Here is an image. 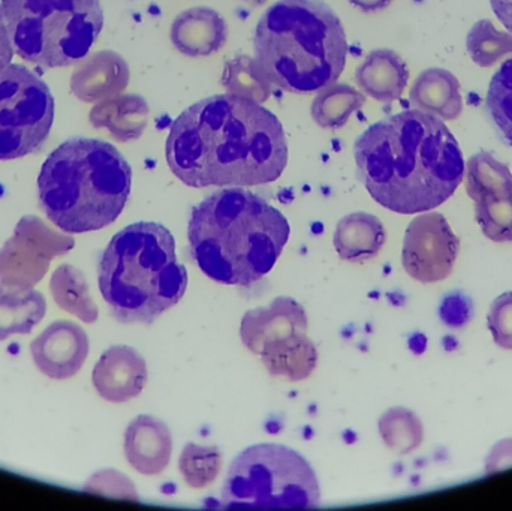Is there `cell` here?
I'll list each match as a JSON object with an SVG mask.
<instances>
[{
    "mask_svg": "<svg viewBox=\"0 0 512 511\" xmlns=\"http://www.w3.org/2000/svg\"><path fill=\"white\" fill-rule=\"evenodd\" d=\"M179 470L183 479L191 488H207L221 474V452L215 446L188 444L180 455Z\"/></svg>",
    "mask_w": 512,
    "mask_h": 511,
    "instance_id": "29",
    "label": "cell"
},
{
    "mask_svg": "<svg viewBox=\"0 0 512 511\" xmlns=\"http://www.w3.org/2000/svg\"><path fill=\"white\" fill-rule=\"evenodd\" d=\"M486 105L502 140L512 147V57L493 75Z\"/></svg>",
    "mask_w": 512,
    "mask_h": 511,
    "instance_id": "28",
    "label": "cell"
},
{
    "mask_svg": "<svg viewBox=\"0 0 512 511\" xmlns=\"http://www.w3.org/2000/svg\"><path fill=\"white\" fill-rule=\"evenodd\" d=\"M496 17L512 33V0H490Z\"/></svg>",
    "mask_w": 512,
    "mask_h": 511,
    "instance_id": "35",
    "label": "cell"
},
{
    "mask_svg": "<svg viewBox=\"0 0 512 511\" xmlns=\"http://www.w3.org/2000/svg\"><path fill=\"white\" fill-rule=\"evenodd\" d=\"M54 122L50 87L26 66L0 71V161L41 152Z\"/></svg>",
    "mask_w": 512,
    "mask_h": 511,
    "instance_id": "9",
    "label": "cell"
},
{
    "mask_svg": "<svg viewBox=\"0 0 512 511\" xmlns=\"http://www.w3.org/2000/svg\"><path fill=\"white\" fill-rule=\"evenodd\" d=\"M15 53L42 68H65L87 56L104 26L99 0H2Z\"/></svg>",
    "mask_w": 512,
    "mask_h": 511,
    "instance_id": "7",
    "label": "cell"
},
{
    "mask_svg": "<svg viewBox=\"0 0 512 511\" xmlns=\"http://www.w3.org/2000/svg\"><path fill=\"white\" fill-rule=\"evenodd\" d=\"M168 167L191 188L267 185L288 164L282 123L259 102L236 93L203 99L170 126Z\"/></svg>",
    "mask_w": 512,
    "mask_h": 511,
    "instance_id": "1",
    "label": "cell"
},
{
    "mask_svg": "<svg viewBox=\"0 0 512 511\" xmlns=\"http://www.w3.org/2000/svg\"><path fill=\"white\" fill-rule=\"evenodd\" d=\"M459 251V237L445 216L423 213L406 230L403 267L411 278L423 284L444 281L453 272Z\"/></svg>",
    "mask_w": 512,
    "mask_h": 511,
    "instance_id": "12",
    "label": "cell"
},
{
    "mask_svg": "<svg viewBox=\"0 0 512 511\" xmlns=\"http://www.w3.org/2000/svg\"><path fill=\"white\" fill-rule=\"evenodd\" d=\"M36 368L51 380L74 377L89 356V338L78 324L56 321L30 344Z\"/></svg>",
    "mask_w": 512,
    "mask_h": 511,
    "instance_id": "13",
    "label": "cell"
},
{
    "mask_svg": "<svg viewBox=\"0 0 512 511\" xmlns=\"http://www.w3.org/2000/svg\"><path fill=\"white\" fill-rule=\"evenodd\" d=\"M255 60L273 86L319 92L339 80L348 41L336 12L322 0H279L256 24Z\"/></svg>",
    "mask_w": 512,
    "mask_h": 511,
    "instance_id": "4",
    "label": "cell"
},
{
    "mask_svg": "<svg viewBox=\"0 0 512 511\" xmlns=\"http://www.w3.org/2000/svg\"><path fill=\"white\" fill-rule=\"evenodd\" d=\"M243 2L249 3L251 6H261L264 5L267 0H243Z\"/></svg>",
    "mask_w": 512,
    "mask_h": 511,
    "instance_id": "37",
    "label": "cell"
},
{
    "mask_svg": "<svg viewBox=\"0 0 512 511\" xmlns=\"http://www.w3.org/2000/svg\"><path fill=\"white\" fill-rule=\"evenodd\" d=\"M487 326L498 347L512 350V291L502 294L492 303Z\"/></svg>",
    "mask_w": 512,
    "mask_h": 511,
    "instance_id": "30",
    "label": "cell"
},
{
    "mask_svg": "<svg viewBox=\"0 0 512 511\" xmlns=\"http://www.w3.org/2000/svg\"><path fill=\"white\" fill-rule=\"evenodd\" d=\"M366 104V96L349 84H331L313 99L312 117L321 128L339 129Z\"/></svg>",
    "mask_w": 512,
    "mask_h": 511,
    "instance_id": "24",
    "label": "cell"
},
{
    "mask_svg": "<svg viewBox=\"0 0 512 511\" xmlns=\"http://www.w3.org/2000/svg\"><path fill=\"white\" fill-rule=\"evenodd\" d=\"M173 437L170 429L153 416H138L125 434V456L143 476H158L170 464Z\"/></svg>",
    "mask_w": 512,
    "mask_h": 511,
    "instance_id": "16",
    "label": "cell"
},
{
    "mask_svg": "<svg viewBox=\"0 0 512 511\" xmlns=\"http://www.w3.org/2000/svg\"><path fill=\"white\" fill-rule=\"evenodd\" d=\"M379 434L388 449L397 455H408L423 443V423L411 410L391 408L379 420Z\"/></svg>",
    "mask_w": 512,
    "mask_h": 511,
    "instance_id": "25",
    "label": "cell"
},
{
    "mask_svg": "<svg viewBox=\"0 0 512 511\" xmlns=\"http://www.w3.org/2000/svg\"><path fill=\"white\" fill-rule=\"evenodd\" d=\"M387 233L384 225L370 213L355 212L340 219L334 233V248L342 260L364 263L381 252Z\"/></svg>",
    "mask_w": 512,
    "mask_h": 511,
    "instance_id": "21",
    "label": "cell"
},
{
    "mask_svg": "<svg viewBox=\"0 0 512 511\" xmlns=\"http://www.w3.org/2000/svg\"><path fill=\"white\" fill-rule=\"evenodd\" d=\"M99 290L122 324H152L188 288L176 242L164 225L138 222L116 234L99 258Z\"/></svg>",
    "mask_w": 512,
    "mask_h": 511,
    "instance_id": "6",
    "label": "cell"
},
{
    "mask_svg": "<svg viewBox=\"0 0 512 511\" xmlns=\"http://www.w3.org/2000/svg\"><path fill=\"white\" fill-rule=\"evenodd\" d=\"M171 42L189 57L218 53L228 39V24L215 9L198 6L177 15L171 26Z\"/></svg>",
    "mask_w": 512,
    "mask_h": 511,
    "instance_id": "17",
    "label": "cell"
},
{
    "mask_svg": "<svg viewBox=\"0 0 512 511\" xmlns=\"http://www.w3.org/2000/svg\"><path fill=\"white\" fill-rule=\"evenodd\" d=\"M393 0H349L351 5L357 6L364 14H373V12L382 11L388 8Z\"/></svg>",
    "mask_w": 512,
    "mask_h": 511,
    "instance_id": "36",
    "label": "cell"
},
{
    "mask_svg": "<svg viewBox=\"0 0 512 511\" xmlns=\"http://www.w3.org/2000/svg\"><path fill=\"white\" fill-rule=\"evenodd\" d=\"M307 315L303 306L291 297H277L270 306L246 312L240 327L243 344L259 356L262 347L274 339L295 332H307Z\"/></svg>",
    "mask_w": 512,
    "mask_h": 511,
    "instance_id": "15",
    "label": "cell"
},
{
    "mask_svg": "<svg viewBox=\"0 0 512 511\" xmlns=\"http://www.w3.org/2000/svg\"><path fill=\"white\" fill-rule=\"evenodd\" d=\"M222 86L230 93L265 102L270 96V81L259 69L256 60L248 56H239L225 66L221 80Z\"/></svg>",
    "mask_w": 512,
    "mask_h": 511,
    "instance_id": "26",
    "label": "cell"
},
{
    "mask_svg": "<svg viewBox=\"0 0 512 511\" xmlns=\"http://www.w3.org/2000/svg\"><path fill=\"white\" fill-rule=\"evenodd\" d=\"M466 48L478 66L489 68L512 53V33L501 32L490 20H481L469 32Z\"/></svg>",
    "mask_w": 512,
    "mask_h": 511,
    "instance_id": "27",
    "label": "cell"
},
{
    "mask_svg": "<svg viewBox=\"0 0 512 511\" xmlns=\"http://www.w3.org/2000/svg\"><path fill=\"white\" fill-rule=\"evenodd\" d=\"M355 81L370 98L390 104L402 98L408 86V65L396 51L379 48L370 51L358 66Z\"/></svg>",
    "mask_w": 512,
    "mask_h": 511,
    "instance_id": "18",
    "label": "cell"
},
{
    "mask_svg": "<svg viewBox=\"0 0 512 511\" xmlns=\"http://www.w3.org/2000/svg\"><path fill=\"white\" fill-rule=\"evenodd\" d=\"M472 302L469 297L463 294H450L445 297L441 305L442 321L450 327H463L471 321L472 318Z\"/></svg>",
    "mask_w": 512,
    "mask_h": 511,
    "instance_id": "32",
    "label": "cell"
},
{
    "mask_svg": "<svg viewBox=\"0 0 512 511\" xmlns=\"http://www.w3.org/2000/svg\"><path fill=\"white\" fill-rule=\"evenodd\" d=\"M417 110L435 114L444 120H454L462 114L463 99L460 83L447 69L430 68L421 72L409 93Z\"/></svg>",
    "mask_w": 512,
    "mask_h": 511,
    "instance_id": "20",
    "label": "cell"
},
{
    "mask_svg": "<svg viewBox=\"0 0 512 511\" xmlns=\"http://www.w3.org/2000/svg\"><path fill=\"white\" fill-rule=\"evenodd\" d=\"M50 290L54 302L69 314L80 318L84 323L92 324L98 320L99 311L90 296L89 284L80 270L63 264L57 267L51 276Z\"/></svg>",
    "mask_w": 512,
    "mask_h": 511,
    "instance_id": "23",
    "label": "cell"
},
{
    "mask_svg": "<svg viewBox=\"0 0 512 511\" xmlns=\"http://www.w3.org/2000/svg\"><path fill=\"white\" fill-rule=\"evenodd\" d=\"M14 53L11 36H9L8 26H6L5 15H3L2 5H0V71L5 69L6 66L11 65Z\"/></svg>",
    "mask_w": 512,
    "mask_h": 511,
    "instance_id": "34",
    "label": "cell"
},
{
    "mask_svg": "<svg viewBox=\"0 0 512 511\" xmlns=\"http://www.w3.org/2000/svg\"><path fill=\"white\" fill-rule=\"evenodd\" d=\"M131 186V165L113 144L74 137L45 159L38 177L39 206L65 233H89L119 218Z\"/></svg>",
    "mask_w": 512,
    "mask_h": 511,
    "instance_id": "5",
    "label": "cell"
},
{
    "mask_svg": "<svg viewBox=\"0 0 512 511\" xmlns=\"http://www.w3.org/2000/svg\"><path fill=\"white\" fill-rule=\"evenodd\" d=\"M321 489L309 462L279 444L240 453L228 470L222 509H316Z\"/></svg>",
    "mask_w": 512,
    "mask_h": 511,
    "instance_id": "8",
    "label": "cell"
},
{
    "mask_svg": "<svg viewBox=\"0 0 512 511\" xmlns=\"http://www.w3.org/2000/svg\"><path fill=\"white\" fill-rule=\"evenodd\" d=\"M259 357L268 374L294 383L309 378L318 365V350L306 332L291 333L268 342Z\"/></svg>",
    "mask_w": 512,
    "mask_h": 511,
    "instance_id": "19",
    "label": "cell"
},
{
    "mask_svg": "<svg viewBox=\"0 0 512 511\" xmlns=\"http://www.w3.org/2000/svg\"><path fill=\"white\" fill-rule=\"evenodd\" d=\"M466 192L487 239L512 242V173L492 153L480 152L465 167Z\"/></svg>",
    "mask_w": 512,
    "mask_h": 511,
    "instance_id": "11",
    "label": "cell"
},
{
    "mask_svg": "<svg viewBox=\"0 0 512 511\" xmlns=\"http://www.w3.org/2000/svg\"><path fill=\"white\" fill-rule=\"evenodd\" d=\"M354 156L373 200L402 215L441 206L465 177L456 138L439 117L421 110L373 123L355 141Z\"/></svg>",
    "mask_w": 512,
    "mask_h": 511,
    "instance_id": "2",
    "label": "cell"
},
{
    "mask_svg": "<svg viewBox=\"0 0 512 511\" xmlns=\"http://www.w3.org/2000/svg\"><path fill=\"white\" fill-rule=\"evenodd\" d=\"M74 246V237L57 233L36 216H24L0 249V282L32 288L44 278L53 258L68 254Z\"/></svg>",
    "mask_w": 512,
    "mask_h": 511,
    "instance_id": "10",
    "label": "cell"
},
{
    "mask_svg": "<svg viewBox=\"0 0 512 511\" xmlns=\"http://www.w3.org/2000/svg\"><path fill=\"white\" fill-rule=\"evenodd\" d=\"M86 491L138 501V495L131 480L126 479L117 471H102V473L96 474L87 483Z\"/></svg>",
    "mask_w": 512,
    "mask_h": 511,
    "instance_id": "31",
    "label": "cell"
},
{
    "mask_svg": "<svg viewBox=\"0 0 512 511\" xmlns=\"http://www.w3.org/2000/svg\"><path fill=\"white\" fill-rule=\"evenodd\" d=\"M512 467V440L501 441L487 458L486 473L495 474Z\"/></svg>",
    "mask_w": 512,
    "mask_h": 511,
    "instance_id": "33",
    "label": "cell"
},
{
    "mask_svg": "<svg viewBox=\"0 0 512 511\" xmlns=\"http://www.w3.org/2000/svg\"><path fill=\"white\" fill-rule=\"evenodd\" d=\"M93 386L105 401L123 404L137 398L147 383V363L135 348L114 345L93 369Z\"/></svg>",
    "mask_w": 512,
    "mask_h": 511,
    "instance_id": "14",
    "label": "cell"
},
{
    "mask_svg": "<svg viewBox=\"0 0 512 511\" xmlns=\"http://www.w3.org/2000/svg\"><path fill=\"white\" fill-rule=\"evenodd\" d=\"M191 254L204 275L225 285H252L264 278L289 239L285 216L243 188L213 192L192 210Z\"/></svg>",
    "mask_w": 512,
    "mask_h": 511,
    "instance_id": "3",
    "label": "cell"
},
{
    "mask_svg": "<svg viewBox=\"0 0 512 511\" xmlns=\"http://www.w3.org/2000/svg\"><path fill=\"white\" fill-rule=\"evenodd\" d=\"M45 312L47 302L39 291L0 282V342L14 335H29Z\"/></svg>",
    "mask_w": 512,
    "mask_h": 511,
    "instance_id": "22",
    "label": "cell"
}]
</instances>
